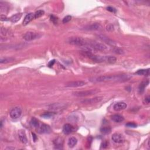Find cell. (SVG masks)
Returning <instances> with one entry per match:
<instances>
[{
    "instance_id": "ac0fdd59",
    "label": "cell",
    "mask_w": 150,
    "mask_h": 150,
    "mask_svg": "<svg viewBox=\"0 0 150 150\" xmlns=\"http://www.w3.org/2000/svg\"><path fill=\"white\" fill-rule=\"evenodd\" d=\"M73 130V126L70 124H66L64 125V126L63 127V133L65 134H69L72 132Z\"/></svg>"
},
{
    "instance_id": "9a60e30c",
    "label": "cell",
    "mask_w": 150,
    "mask_h": 150,
    "mask_svg": "<svg viewBox=\"0 0 150 150\" xmlns=\"http://www.w3.org/2000/svg\"><path fill=\"white\" fill-rule=\"evenodd\" d=\"M53 144L55 145V148L57 149H62L63 145V140L62 138H57L53 141Z\"/></svg>"
},
{
    "instance_id": "8d00e7d4",
    "label": "cell",
    "mask_w": 150,
    "mask_h": 150,
    "mask_svg": "<svg viewBox=\"0 0 150 150\" xmlns=\"http://www.w3.org/2000/svg\"><path fill=\"white\" fill-rule=\"evenodd\" d=\"M145 103H147V104L149 103V102H150L149 96H147V97L145 98Z\"/></svg>"
},
{
    "instance_id": "cb8c5ba5",
    "label": "cell",
    "mask_w": 150,
    "mask_h": 150,
    "mask_svg": "<svg viewBox=\"0 0 150 150\" xmlns=\"http://www.w3.org/2000/svg\"><path fill=\"white\" fill-rule=\"evenodd\" d=\"M31 124L32 127H35V128H38L39 127V122L35 117L32 118L31 120Z\"/></svg>"
},
{
    "instance_id": "7a4b0ae2",
    "label": "cell",
    "mask_w": 150,
    "mask_h": 150,
    "mask_svg": "<svg viewBox=\"0 0 150 150\" xmlns=\"http://www.w3.org/2000/svg\"><path fill=\"white\" fill-rule=\"evenodd\" d=\"M83 55H85L92 59V61L96 62L102 63L106 62L109 63H114L116 62L117 59L114 56H98V55H93L90 51H83Z\"/></svg>"
},
{
    "instance_id": "3957f363",
    "label": "cell",
    "mask_w": 150,
    "mask_h": 150,
    "mask_svg": "<svg viewBox=\"0 0 150 150\" xmlns=\"http://www.w3.org/2000/svg\"><path fill=\"white\" fill-rule=\"evenodd\" d=\"M88 42L89 41L77 36L71 37L67 39V42L69 44L81 47H87Z\"/></svg>"
},
{
    "instance_id": "603a6c76",
    "label": "cell",
    "mask_w": 150,
    "mask_h": 150,
    "mask_svg": "<svg viewBox=\"0 0 150 150\" xmlns=\"http://www.w3.org/2000/svg\"><path fill=\"white\" fill-rule=\"evenodd\" d=\"M138 75H144V76H148L149 75V69H140L138 70L136 73Z\"/></svg>"
},
{
    "instance_id": "8fae6325",
    "label": "cell",
    "mask_w": 150,
    "mask_h": 150,
    "mask_svg": "<svg viewBox=\"0 0 150 150\" xmlns=\"http://www.w3.org/2000/svg\"><path fill=\"white\" fill-rule=\"evenodd\" d=\"M112 139L114 143L117 144H122L124 143V137L123 136V135L119 134V133H114V134H113Z\"/></svg>"
},
{
    "instance_id": "74e56055",
    "label": "cell",
    "mask_w": 150,
    "mask_h": 150,
    "mask_svg": "<svg viewBox=\"0 0 150 150\" xmlns=\"http://www.w3.org/2000/svg\"><path fill=\"white\" fill-rule=\"evenodd\" d=\"M32 138H33V140H34V142H35L37 139V137H36V135L35 134V133H32Z\"/></svg>"
},
{
    "instance_id": "4dcf8cb0",
    "label": "cell",
    "mask_w": 150,
    "mask_h": 150,
    "mask_svg": "<svg viewBox=\"0 0 150 150\" xmlns=\"http://www.w3.org/2000/svg\"><path fill=\"white\" fill-rule=\"evenodd\" d=\"M106 30L108 32H112L114 31V26L112 24H108L106 26Z\"/></svg>"
},
{
    "instance_id": "4316f807",
    "label": "cell",
    "mask_w": 150,
    "mask_h": 150,
    "mask_svg": "<svg viewBox=\"0 0 150 150\" xmlns=\"http://www.w3.org/2000/svg\"><path fill=\"white\" fill-rule=\"evenodd\" d=\"M14 60V59L12 58V57H5V58H1L0 62H1V63H7L11 62Z\"/></svg>"
},
{
    "instance_id": "d4e9b609",
    "label": "cell",
    "mask_w": 150,
    "mask_h": 150,
    "mask_svg": "<svg viewBox=\"0 0 150 150\" xmlns=\"http://www.w3.org/2000/svg\"><path fill=\"white\" fill-rule=\"evenodd\" d=\"M111 131H112V129H111V128L109 127H103V128L100 129V131H101V133L103 134H109V133H111Z\"/></svg>"
},
{
    "instance_id": "52a82bcc",
    "label": "cell",
    "mask_w": 150,
    "mask_h": 150,
    "mask_svg": "<svg viewBox=\"0 0 150 150\" xmlns=\"http://www.w3.org/2000/svg\"><path fill=\"white\" fill-rule=\"evenodd\" d=\"M22 114V110L21 108L18 107H16L12 108L9 113L10 117L11 118L14 119V120H16V119L19 118Z\"/></svg>"
},
{
    "instance_id": "e0dca14e",
    "label": "cell",
    "mask_w": 150,
    "mask_h": 150,
    "mask_svg": "<svg viewBox=\"0 0 150 150\" xmlns=\"http://www.w3.org/2000/svg\"><path fill=\"white\" fill-rule=\"evenodd\" d=\"M35 19L34 18V14L29 13L27 14L25 17L23 21V25H27L28 24L30 23L32 21Z\"/></svg>"
},
{
    "instance_id": "9c48e42d",
    "label": "cell",
    "mask_w": 150,
    "mask_h": 150,
    "mask_svg": "<svg viewBox=\"0 0 150 150\" xmlns=\"http://www.w3.org/2000/svg\"><path fill=\"white\" fill-rule=\"evenodd\" d=\"M86 85V82L82 81H72L70 82L67 83L66 86L67 87H79L83 86Z\"/></svg>"
},
{
    "instance_id": "ba28073f",
    "label": "cell",
    "mask_w": 150,
    "mask_h": 150,
    "mask_svg": "<svg viewBox=\"0 0 150 150\" xmlns=\"http://www.w3.org/2000/svg\"><path fill=\"white\" fill-rule=\"evenodd\" d=\"M38 132L39 134H49L52 132V130L48 125L42 124L38 128Z\"/></svg>"
},
{
    "instance_id": "d590c367",
    "label": "cell",
    "mask_w": 150,
    "mask_h": 150,
    "mask_svg": "<svg viewBox=\"0 0 150 150\" xmlns=\"http://www.w3.org/2000/svg\"><path fill=\"white\" fill-rule=\"evenodd\" d=\"M55 63V60H52V61H51L50 62H49V63H48V66H49V67H51L52 66L54 65V63Z\"/></svg>"
},
{
    "instance_id": "83f0119b",
    "label": "cell",
    "mask_w": 150,
    "mask_h": 150,
    "mask_svg": "<svg viewBox=\"0 0 150 150\" xmlns=\"http://www.w3.org/2000/svg\"><path fill=\"white\" fill-rule=\"evenodd\" d=\"M54 114H55L54 113L47 112V113H45L43 114L41 116L44 118H50L52 117H53Z\"/></svg>"
},
{
    "instance_id": "1f68e13d",
    "label": "cell",
    "mask_w": 150,
    "mask_h": 150,
    "mask_svg": "<svg viewBox=\"0 0 150 150\" xmlns=\"http://www.w3.org/2000/svg\"><path fill=\"white\" fill-rule=\"evenodd\" d=\"M126 126L127 127H131V128H135V127H137V125L134 123L130 122V123H127V124H126Z\"/></svg>"
},
{
    "instance_id": "e575fe53",
    "label": "cell",
    "mask_w": 150,
    "mask_h": 150,
    "mask_svg": "<svg viewBox=\"0 0 150 150\" xmlns=\"http://www.w3.org/2000/svg\"><path fill=\"white\" fill-rule=\"evenodd\" d=\"M114 52L116 53H118V54H122V53H123V51L119 49H116L114 50Z\"/></svg>"
},
{
    "instance_id": "484cf974",
    "label": "cell",
    "mask_w": 150,
    "mask_h": 150,
    "mask_svg": "<svg viewBox=\"0 0 150 150\" xmlns=\"http://www.w3.org/2000/svg\"><path fill=\"white\" fill-rule=\"evenodd\" d=\"M44 11H43V10H38V11H36L34 13V18L35 19H37V18H40L41 16L44 15Z\"/></svg>"
},
{
    "instance_id": "2e32d148",
    "label": "cell",
    "mask_w": 150,
    "mask_h": 150,
    "mask_svg": "<svg viewBox=\"0 0 150 150\" xmlns=\"http://www.w3.org/2000/svg\"><path fill=\"white\" fill-rule=\"evenodd\" d=\"M98 38L100 39V40H102L103 42L106 43L108 45H114L115 44V42L112 39H111L108 37L106 36L105 35H98Z\"/></svg>"
},
{
    "instance_id": "f546056e",
    "label": "cell",
    "mask_w": 150,
    "mask_h": 150,
    "mask_svg": "<svg viewBox=\"0 0 150 150\" xmlns=\"http://www.w3.org/2000/svg\"><path fill=\"white\" fill-rule=\"evenodd\" d=\"M51 21H52L54 24H57V22H58V19L56 16H55L54 15H51Z\"/></svg>"
},
{
    "instance_id": "5b68a950",
    "label": "cell",
    "mask_w": 150,
    "mask_h": 150,
    "mask_svg": "<svg viewBox=\"0 0 150 150\" xmlns=\"http://www.w3.org/2000/svg\"><path fill=\"white\" fill-rule=\"evenodd\" d=\"M41 36V34L38 32L29 31L26 32L23 36V38L26 41H32L33 40L39 38Z\"/></svg>"
},
{
    "instance_id": "7402d4cb",
    "label": "cell",
    "mask_w": 150,
    "mask_h": 150,
    "mask_svg": "<svg viewBox=\"0 0 150 150\" xmlns=\"http://www.w3.org/2000/svg\"><path fill=\"white\" fill-rule=\"evenodd\" d=\"M22 15V14H15V15H12L11 17L9 18V20L11 21L12 23H15V22H17L18 21L20 20Z\"/></svg>"
},
{
    "instance_id": "d6a6232c",
    "label": "cell",
    "mask_w": 150,
    "mask_h": 150,
    "mask_svg": "<svg viewBox=\"0 0 150 150\" xmlns=\"http://www.w3.org/2000/svg\"><path fill=\"white\" fill-rule=\"evenodd\" d=\"M107 10L111 12H113V13H116L117 11L116 8H114V7H108L107 8Z\"/></svg>"
},
{
    "instance_id": "836d02e7",
    "label": "cell",
    "mask_w": 150,
    "mask_h": 150,
    "mask_svg": "<svg viewBox=\"0 0 150 150\" xmlns=\"http://www.w3.org/2000/svg\"><path fill=\"white\" fill-rule=\"evenodd\" d=\"M9 20L8 18L7 17V16H5V15H3L1 14V21H6Z\"/></svg>"
},
{
    "instance_id": "d6986e66",
    "label": "cell",
    "mask_w": 150,
    "mask_h": 150,
    "mask_svg": "<svg viewBox=\"0 0 150 150\" xmlns=\"http://www.w3.org/2000/svg\"><path fill=\"white\" fill-rule=\"evenodd\" d=\"M112 120L116 123H121L124 120V117L119 114H114L112 116Z\"/></svg>"
},
{
    "instance_id": "f1b7e54d",
    "label": "cell",
    "mask_w": 150,
    "mask_h": 150,
    "mask_svg": "<svg viewBox=\"0 0 150 150\" xmlns=\"http://www.w3.org/2000/svg\"><path fill=\"white\" fill-rule=\"evenodd\" d=\"M71 19H72V16L71 15H67L63 18L62 22L63 24H66L67 23V22H69L71 20Z\"/></svg>"
},
{
    "instance_id": "5bb4252c",
    "label": "cell",
    "mask_w": 150,
    "mask_h": 150,
    "mask_svg": "<svg viewBox=\"0 0 150 150\" xmlns=\"http://www.w3.org/2000/svg\"><path fill=\"white\" fill-rule=\"evenodd\" d=\"M102 26L101 25L98 23H94L89 25L86 26L85 27V29L89 31H98L102 29Z\"/></svg>"
},
{
    "instance_id": "ffe728a7",
    "label": "cell",
    "mask_w": 150,
    "mask_h": 150,
    "mask_svg": "<svg viewBox=\"0 0 150 150\" xmlns=\"http://www.w3.org/2000/svg\"><path fill=\"white\" fill-rule=\"evenodd\" d=\"M149 84V81H144L140 83V85L138 87V91L139 93H142L144 91V90L145 89V87H147L148 85Z\"/></svg>"
},
{
    "instance_id": "7c38bea8",
    "label": "cell",
    "mask_w": 150,
    "mask_h": 150,
    "mask_svg": "<svg viewBox=\"0 0 150 150\" xmlns=\"http://www.w3.org/2000/svg\"><path fill=\"white\" fill-rule=\"evenodd\" d=\"M18 137H19L21 142L24 144H26L28 143V139L27 138H26V133L25 130H21L19 131V132H18Z\"/></svg>"
},
{
    "instance_id": "30bf717a",
    "label": "cell",
    "mask_w": 150,
    "mask_h": 150,
    "mask_svg": "<svg viewBox=\"0 0 150 150\" xmlns=\"http://www.w3.org/2000/svg\"><path fill=\"white\" fill-rule=\"evenodd\" d=\"M103 99L102 97H97L92 98H88V99L84 100L82 101V103L83 104H96L97 103H99L101 102Z\"/></svg>"
},
{
    "instance_id": "f35d334b",
    "label": "cell",
    "mask_w": 150,
    "mask_h": 150,
    "mask_svg": "<svg viewBox=\"0 0 150 150\" xmlns=\"http://www.w3.org/2000/svg\"><path fill=\"white\" fill-rule=\"evenodd\" d=\"M102 147H103L104 148H105L107 147H108V144H107V142H104V143H103Z\"/></svg>"
},
{
    "instance_id": "8992f818",
    "label": "cell",
    "mask_w": 150,
    "mask_h": 150,
    "mask_svg": "<svg viewBox=\"0 0 150 150\" xmlns=\"http://www.w3.org/2000/svg\"><path fill=\"white\" fill-rule=\"evenodd\" d=\"M99 92V90L97 89H92L89 90H85V91L81 92H76L73 93V94L77 97H86V96H89L93 95Z\"/></svg>"
},
{
    "instance_id": "44dd1931",
    "label": "cell",
    "mask_w": 150,
    "mask_h": 150,
    "mask_svg": "<svg viewBox=\"0 0 150 150\" xmlns=\"http://www.w3.org/2000/svg\"><path fill=\"white\" fill-rule=\"evenodd\" d=\"M77 139L75 138V137H71L69 139L68 142H67V145H68L69 147L73 148L77 144Z\"/></svg>"
},
{
    "instance_id": "6da1fadb",
    "label": "cell",
    "mask_w": 150,
    "mask_h": 150,
    "mask_svg": "<svg viewBox=\"0 0 150 150\" xmlns=\"http://www.w3.org/2000/svg\"><path fill=\"white\" fill-rule=\"evenodd\" d=\"M131 76L126 74L117 75L102 76L90 79L93 82H124L130 80Z\"/></svg>"
},
{
    "instance_id": "4fadbf2b",
    "label": "cell",
    "mask_w": 150,
    "mask_h": 150,
    "mask_svg": "<svg viewBox=\"0 0 150 150\" xmlns=\"http://www.w3.org/2000/svg\"><path fill=\"white\" fill-rule=\"evenodd\" d=\"M127 105L126 103L124 102H119L117 103L113 106V109L116 111V112H119V111H122L127 108Z\"/></svg>"
},
{
    "instance_id": "277c9868",
    "label": "cell",
    "mask_w": 150,
    "mask_h": 150,
    "mask_svg": "<svg viewBox=\"0 0 150 150\" xmlns=\"http://www.w3.org/2000/svg\"><path fill=\"white\" fill-rule=\"evenodd\" d=\"M87 47L89 48L93 49L96 51H100V52H107L109 51V48L106 45L103 43L96 42V41H89Z\"/></svg>"
}]
</instances>
